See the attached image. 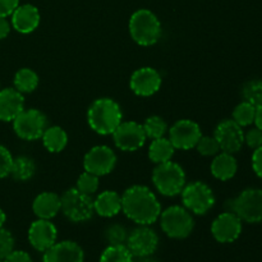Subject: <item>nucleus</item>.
I'll use <instances>...</instances> for the list:
<instances>
[{
    "label": "nucleus",
    "instance_id": "obj_1",
    "mask_svg": "<svg viewBox=\"0 0 262 262\" xmlns=\"http://www.w3.org/2000/svg\"><path fill=\"white\" fill-rule=\"evenodd\" d=\"M122 211L137 224L150 225L160 217L161 206L147 187L133 186L123 193Z\"/></svg>",
    "mask_w": 262,
    "mask_h": 262
},
{
    "label": "nucleus",
    "instance_id": "obj_2",
    "mask_svg": "<svg viewBox=\"0 0 262 262\" xmlns=\"http://www.w3.org/2000/svg\"><path fill=\"white\" fill-rule=\"evenodd\" d=\"M122 110L112 99H99L92 102L87 113L89 124L100 135H113L122 123Z\"/></svg>",
    "mask_w": 262,
    "mask_h": 262
},
{
    "label": "nucleus",
    "instance_id": "obj_3",
    "mask_svg": "<svg viewBox=\"0 0 262 262\" xmlns=\"http://www.w3.org/2000/svg\"><path fill=\"white\" fill-rule=\"evenodd\" d=\"M129 32L138 45H154L161 36V23L151 10L140 9L130 17Z\"/></svg>",
    "mask_w": 262,
    "mask_h": 262
},
{
    "label": "nucleus",
    "instance_id": "obj_4",
    "mask_svg": "<svg viewBox=\"0 0 262 262\" xmlns=\"http://www.w3.org/2000/svg\"><path fill=\"white\" fill-rule=\"evenodd\" d=\"M154 186L164 196H177L186 186V174L181 165L173 161L158 164L152 173Z\"/></svg>",
    "mask_w": 262,
    "mask_h": 262
},
{
    "label": "nucleus",
    "instance_id": "obj_5",
    "mask_svg": "<svg viewBox=\"0 0 262 262\" xmlns=\"http://www.w3.org/2000/svg\"><path fill=\"white\" fill-rule=\"evenodd\" d=\"M160 224L161 229L168 237L184 239L193 230L194 220L186 207L171 206L160 214Z\"/></svg>",
    "mask_w": 262,
    "mask_h": 262
},
{
    "label": "nucleus",
    "instance_id": "obj_6",
    "mask_svg": "<svg viewBox=\"0 0 262 262\" xmlns=\"http://www.w3.org/2000/svg\"><path fill=\"white\" fill-rule=\"evenodd\" d=\"M61 200L63 214L73 223H82L91 219L94 215V200L91 196L82 193L77 188H71L64 192Z\"/></svg>",
    "mask_w": 262,
    "mask_h": 262
},
{
    "label": "nucleus",
    "instance_id": "obj_7",
    "mask_svg": "<svg viewBox=\"0 0 262 262\" xmlns=\"http://www.w3.org/2000/svg\"><path fill=\"white\" fill-rule=\"evenodd\" d=\"M232 212H234L242 222H262V189H245L239 196L233 199Z\"/></svg>",
    "mask_w": 262,
    "mask_h": 262
},
{
    "label": "nucleus",
    "instance_id": "obj_8",
    "mask_svg": "<svg viewBox=\"0 0 262 262\" xmlns=\"http://www.w3.org/2000/svg\"><path fill=\"white\" fill-rule=\"evenodd\" d=\"M181 193L183 205L188 211H192L193 214H206L215 204V196L211 188L202 182L187 184Z\"/></svg>",
    "mask_w": 262,
    "mask_h": 262
},
{
    "label": "nucleus",
    "instance_id": "obj_9",
    "mask_svg": "<svg viewBox=\"0 0 262 262\" xmlns=\"http://www.w3.org/2000/svg\"><path fill=\"white\" fill-rule=\"evenodd\" d=\"M46 117L36 109L23 110L14 120L13 128L18 137L26 141H35L42 137L46 129Z\"/></svg>",
    "mask_w": 262,
    "mask_h": 262
},
{
    "label": "nucleus",
    "instance_id": "obj_10",
    "mask_svg": "<svg viewBox=\"0 0 262 262\" xmlns=\"http://www.w3.org/2000/svg\"><path fill=\"white\" fill-rule=\"evenodd\" d=\"M125 246L133 257H150L158 250L159 237L155 230L148 228L147 225H141L128 234Z\"/></svg>",
    "mask_w": 262,
    "mask_h": 262
},
{
    "label": "nucleus",
    "instance_id": "obj_11",
    "mask_svg": "<svg viewBox=\"0 0 262 262\" xmlns=\"http://www.w3.org/2000/svg\"><path fill=\"white\" fill-rule=\"evenodd\" d=\"M113 138L118 148L123 151H136L145 145L146 133L142 124L137 122H124L113 132Z\"/></svg>",
    "mask_w": 262,
    "mask_h": 262
},
{
    "label": "nucleus",
    "instance_id": "obj_12",
    "mask_svg": "<svg viewBox=\"0 0 262 262\" xmlns=\"http://www.w3.org/2000/svg\"><path fill=\"white\" fill-rule=\"evenodd\" d=\"M214 137L219 143L220 150L223 152L232 154V155L238 152L245 142V133H243L242 127L233 119L220 122L215 129Z\"/></svg>",
    "mask_w": 262,
    "mask_h": 262
},
{
    "label": "nucleus",
    "instance_id": "obj_13",
    "mask_svg": "<svg viewBox=\"0 0 262 262\" xmlns=\"http://www.w3.org/2000/svg\"><path fill=\"white\" fill-rule=\"evenodd\" d=\"M117 163L114 151L107 146H96L86 154L83 160L84 170L97 177L112 173Z\"/></svg>",
    "mask_w": 262,
    "mask_h": 262
},
{
    "label": "nucleus",
    "instance_id": "obj_14",
    "mask_svg": "<svg viewBox=\"0 0 262 262\" xmlns=\"http://www.w3.org/2000/svg\"><path fill=\"white\" fill-rule=\"evenodd\" d=\"M171 145L179 150H191L196 147L201 138V129L199 124L189 119L178 120L169 130Z\"/></svg>",
    "mask_w": 262,
    "mask_h": 262
},
{
    "label": "nucleus",
    "instance_id": "obj_15",
    "mask_svg": "<svg viewBox=\"0 0 262 262\" xmlns=\"http://www.w3.org/2000/svg\"><path fill=\"white\" fill-rule=\"evenodd\" d=\"M211 233L217 242H234L242 233V220L234 212H223L212 223Z\"/></svg>",
    "mask_w": 262,
    "mask_h": 262
},
{
    "label": "nucleus",
    "instance_id": "obj_16",
    "mask_svg": "<svg viewBox=\"0 0 262 262\" xmlns=\"http://www.w3.org/2000/svg\"><path fill=\"white\" fill-rule=\"evenodd\" d=\"M58 230L50 220L38 219L31 224L28 229V241L36 251L45 252L56 243Z\"/></svg>",
    "mask_w": 262,
    "mask_h": 262
},
{
    "label": "nucleus",
    "instance_id": "obj_17",
    "mask_svg": "<svg viewBox=\"0 0 262 262\" xmlns=\"http://www.w3.org/2000/svg\"><path fill=\"white\" fill-rule=\"evenodd\" d=\"M161 87V76L156 69L140 68L130 77V89L138 96H151Z\"/></svg>",
    "mask_w": 262,
    "mask_h": 262
},
{
    "label": "nucleus",
    "instance_id": "obj_18",
    "mask_svg": "<svg viewBox=\"0 0 262 262\" xmlns=\"http://www.w3.org/2000/svg\"><path fill=\"white\" fill-rule=\"evenodd\" d=\"M84 252L78 243L63 241L43 252V262H83Z\"/></svg>",
    "mask_w": 262,
    "mask_h": 262
},
{
    "label": "nucleus",
    "instance_id": "obj_19",
    "mask_svg": "<svg viewBox=\"0 0 262 262\" xmlns=\"http://www.w3.org/2000/svg\"><path fill=\"white\" fill-rule=\"evenodd\" d=\"M25 110L23 94L15 89L0 90V120L13 122Z\"/></svg>",
    "mask_w": 262,
    "mask_h": 262
},
{
    "label": "nucleus",
    "instance_id": "obj_20",
    "mask_svg": "<svg viewBox=\"0 0 262 262\" xmlns=\"http://www.w3.org/2000/svg\"><path fill=\"white\" fill-rule=\"evenodd\" d=\"M40 25V13L35 5H18L12 13V26L20 33H30Z\"/></svg>",
    "mask_w": 262,
    "mask_h": 262
},
{
    "label": "nucleus",
    "instance_id": "obj_21",
    "mask_svg": "<svg viewBox=\"0 0 262 262\" xmlns=\"http://www.w3.org/2000/svg\"><path fill=\"white\" fill-rule=\"evenodd\" d=\"M32 209L38 219L50 220L61 210V200L54 192H42L35 199Z\"/></svg>",
    "mask_w": 262,
    "mask_h": 262
},
{
    "label": "nucleus",
    "instance_id": "obj_22",
    "mask_svg": "<svg viewBox=\"0 0 262 262\" xmlns=\"http://www.w3.org/2000/svg\"><path fill=\"white\" fill-rule=\"evenodd\" d=\"M95 212L104 217H112L122 211V196L114 191H105L94 201Z\"/></svg>",
    "mask_w": 262,
    "mask_h": 262
},
{
    "label": "nucleus",
    "instance_id": "obj_23",
    "mask_svg": "<svg viewBox=\"0 0 262 262\" xmlns=\"http://www.w3.org/2000/svg\"><path fill=\"white\" fill-rule=\"evenodd\" d=\"M237 160L232 154L222 152L212 160L211 173L220 181H229L237 173Z\"/></svg>",
    "mask_w": 262,
    "mask_h": 262
},
{
    "label": "nucleus",
    "instance_id": "obj_24",
    "mask_svg": "<svg viewBox=\"0 0 262 262\" xmlns=\"http://www.w3.org/2000/svg\"><path fill=\"white\" fill-rule=\"evenodd\" d=\"M41 138H42L46 150L50 152H60L68 143V136H67L66 130L60 127L46 128Z\"/></svg>",
    "mask_w": 262,
    "mask_h": 262
},
{
    "label": "nucleus",
    "instance_id": "obj_25",
    "mask_svg": "<svg viewBox=\"0 0 262 262\" xmlns=\"http://www.w3.org/2000/svg\"><path fill=\"white\" fill-rule=\"evenodd\" d=\"M174 150H176V147L171 145L170 140H166L164 137L158 138V140H154L152 143L150 145L148 158L156 164L166 163V161H170V159L173 158Z\"/></svg>",
    "mask_w": 262,
    "mask_h": 262
},
{
    "label": "nucleus",
    "instance_id": "obj_26",
    "mask_svg": "<svg viewBox=\"0 0 262 262\" xmlns=\"http://www.w3.org/2000/svg\"><path fill=\"white\" fill-rule=\"evenodd\" d=\"M36 170V164L28 156H18L17 159H13L12 169H10V176L15 181L25 182L33 177Z\"/></svg>",
    "mask_w": 262,
    "mask_h": 262
},
{
    "label": "nucleus",
    "instance_id": "obj_27",
    "mask_svg": "<svg viewBox=\"0 0 262 262\" xmlns=\"http://www.w3.org/2000/svg\"><path fill=\"white\" fill-rule=\"evenodd\" d=\"M38 86V76L30 68H22L14 76V89L20 94H30Z\"/></svg>",
    "mask_w": 262,
    "mask_h": 262
},
{
    "label": "nucleus",
    "instance_id": "obj_28",
    "mask_svg": "<svg viewBox=\"0 0 262 262\" xmlns=\"http://www.w3.org/2000/svg\"><path fill=\"white\" fill-rule=\"evenodd\" d=\"M100 262H133V255L125 245L109 246L101 253Z\"/></svg>",
    "mask_w": 262,
    "mask_h": 262
},
{
    "label": "nucleus",
    "instance_id": "obj_29",
    "mask_svg": "<svg viewBox=\"0 0 262 262\" xmlns=\"http://www.w3.org/2000/svg\"><path fill=\"white\" fill-rule=\"evenodd\" d=\"M255 117L256 106H253L248 101L241 102L239 105L235 106L234 112H233V120L241 127H247V125L255 123Z\"/></svg>",
    "mask_w": 262,
    "mask_h": 262
},
{
    "label": "nucleus",
    "instance_id": "obj_30",
    "mask_svg": "<svg viewBox=\"0 0 262 262\" xmlns=\"http://www.w3.org/2000/svg\"><path fill=\"white\" fill-rule=\"evenodd\" d=\"M142 127L146 133V137L152 138V140L164 137V135L168 130V125H166L165 120L160 117H156V115L147 118L146 122L142 124Z\"/></svg>",
    "mask_w": 262,
    "mask_h": 262
},
{
    "label": "nucleus",
    "instance_id": "obj_31",
    "mask_svg": "<svg viewBox=\"0 0 262 262\" xmlns=\"http://www.w3.org/2000/svg\"><path fill=\"white\" fill-rule=\"evenodd\" d=\"M243 99L248 101L253 106H261L262 105V81L260 79H253L243 87Z\"/></svg>",
    "mask_w": 262,
    "mask_h": 262
},
{
    "label": "nucleus",
    "instance_id": "obj_32",
    "mask_svg": "<svg viewBox=\"0 0 262 262\" xmlns=\"http://www.w3.org/2000/svg\"><path fill=\"white\" fill-rule=\"evenodd\" d=\"M128 238V232L122 224H112L105 230V241L109 246L125 245Z\"/></svg>",
    "mask_w": 262,
    "mask_h": 262
},
{
    "label": "nucleus",
    "instance_id": "obj_33",
    "mask_svg": "<svg viewBox=\"0 0 262 262\" xmlns=\"http://www.w3.org/2000/svg\"><path fill=\"white\" fill-rule=\"evenodd\" d=\"M76 188L78 191H81L82 193H86L89 196H91L99 188V177L92 173H89V171H84L83 174L79 176Z\"/></svg>",
    "mask_w": 262,
    "mask_h": 262
},
{
    "label": "nucleus",
    "instance_id": "obj_34",
    "mask_svg": "<svg viewBox=\"0 0 262 262\" xmlns=\"http://www.w3.org/2000/svg\"><path fill=\"white\" fill-rule=\"evenodd\" d=\"M197 151L204 156H214L217 155L220 151V146L217 143L216 138L210 137V136H201L196 145Z\"/></svg>",
    "mask_w": 262,
    "mask_h": 262
},
{
    "label": "nucleus",
    "instance_id": "obj_35",
    "mask_svg": "<svg viewBox=\"0 0 262 262\" xmlns=\"http://www.w3.org/2000/svg\"><path fill=\"white\" fill-rule=\"evenodd\" d=\"M14 250V238L9 230L0 228V258H5Z\"/></svg>",
    "mask_w": 262,
    "mask_h": 262
},
{
    "label": "nucleus",
    "instance_id": "obj_36",
    "mask_svg": "<svg viewBox=\"0 0 262 262\" xmlns=\"http://www.w3.org/2000/svg\"><path fill=\"white\" fill-rule=\"evenodd\" d=\"M13 156L7 147L0 145V178H5L10 174L12 169Z\"/></svg>",
    "mask_w": 262,
    "mask_h": 262
},
{
    "label": "nucleus",
    "instance_id": "obj_37",
    "mask_svg": "<svg viewBox=\"0 0 262 262\" xmlns=\"http://www.w3.org/2000/svg\"><path fill=\"white\" fill-rule=\"evenodd\" d=\"M245 142L247 143L248 147L253 148V150L261 147L262 146V130L258 129L257 127L252 128V129L248 130V132L245 135Z\"/></svg>",
    "mask_w": 262,
    "mask_h": 262
},
{
    "label": "nucleus",
    "instance_id": "obj_38",
    "mask_svg": "<svg viewBox=\"0 0 262 262\" xmlns=\"http://www.w3.org/2000/svg\"><path fill=\"white\" fill-rule=\"evenodd\" d=\"M19 5V0H0V17L12 15V13Z\"/></svg>",
    "mask_w": 262,
    "mask_h": 262
},
{
    "label": "nucleus",
    "instance_id": "obj_39",
    "mask_svg": "<svg viewBox=\"0 0 262 262\" xmlns=\"http://www.w3.org/2000/svg\"><path fill=\"white\" fill-rule=\"evenodd\" d=\"M4 262H33L31 256L25 251H15L13 250L7 257L4 258Z\"/></svg>",
    "mask_w": 262,
    "mask_h": 262
},
{
    "label": "nucleus",
    "instance_id": "obj_40",
    "mask_svg": "<svg viewBox=\"0 0 262 262\" xmlns=\"http://www.w3.org/2000/svg\"><path fill=\"white\" fill-rule=\"evenodd\" d=\"M252 168L256 176L262 178V146L256 148L255 152L252 155Z\"/></svg>",
    "mask_w": 262,
    "mask_h": 262
},
{
    "label": "nucleus",
    "instance_id": "obj_41",
    "mask_svg": "<svg viewBox=\"0 0 262 262\" xmlns=\"http://www.w3.org/2000/svg\"><path fill=\"white\" fill-rule=\"evenodd\" d=\"M10 32V23L5 17H0V40L7 37Z\"/></svg>",
    "mask_w": 262,
    "mask_h": 262
},
{
    "label": "nucleus",
    "instance_id": "obj_42",
    "mask_svg": "<svg viewBox=\"0 0 262 262\" xmlns=\"http://www.w3.org/2000/svg\"><path fill=\"white\" fill-rule=\"evenodd\" d=\"M255 123H256V127H257L258 129L262 130V105H261V106L256 107Z\"/></svg>",
    "mask_w": 262,
    "mask_h": 262
},
{
    "label": "nucleus",
    "instance_id": "obj_43",
    "mask_svg": "<svg viewBox=\"0 0 262 262\" xmlns=\"http://www.w3.org/2000/svg\"><path fill=\"white\" fill-rule=\"evenodd\" d=\"M5 220H7V216H5V212L3 211L2 209H0V228H3V225H4Z\"/></svg>",
    "mask_w": 262,
    "mask_h": 262
},
{
    "label": "nucleus",
    "instance_id": "obj_44",
    "mask_svg": "<svg viewBox=\"0 0 262 262\" xmlns=\"http://www.w3.org/2000/svg\"><path fill=\"white\" fill-rule=\"evenodd\" d=\"M140 262H158V261L151 260V258H145V260H142V261H140Z\"/></svg>",
    "mask_w": 262,
    "mask_h": 262
},
{
    "label": "nucleus",
    "instance_id": "obj_45",
    "mask_svg": "<svg viewBox=\"0 0 262 262\" xmlns=\"http://www.w3.org/2000/svg\"><path fill=\"white\" fill-rule=\"evenodd\" d=\"M0 262H4V258H0Z\"/></svg>",
    "mask_w": 262,
    "mask_h": 262
}]
</instances>
